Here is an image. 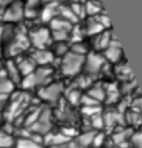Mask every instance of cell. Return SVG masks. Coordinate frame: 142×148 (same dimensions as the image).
<instances>
[{"mask_svg":"<svg viewBox=\"0 0 142 148\" xmlns=\"http://www.w3.org/2000/svg\"><path fill=\"white\" fill-rule=\"evenodd\" d=\"M59 13L61 14V18H64V20H67L68 22H70L73 25V23H76L78 21L77 16L73 13L72 8L68 7V5H60L59 7Z\"/></svg>","mask_w":142,"mask_h":148,"instance_id":"22","label":"cell"},{"mask_svg":"<svg viewBox=\"0 0 142 148\" xmlns=\"http://www.w3.org/2000/svg\"><path fill=\"white\" fill-rule=\"evenodd\" d=\"M133 134V129H121L114 133L112 135V142L120 148H129V139Z\"/></svg>","mask_w":142,"mask_h":148,"instance_id":"9","label":"cell"},{"mask_svg":"<svg viewBox=\"0 0 142 148\" xmlns=\"http://www.w3.org/2000/svg\"><path fill=\"white\" fill-rule=\"evenodd\" d=\"M16 65H17L20 73L22 74L23 77L28 75V74H31L35 70V62L33 61V59L30 57H20L17 59V61H14Z\"/></svg>","mask_w":142,"mask_h":148,"instance_id":"14","label":"cell"},{"mask_svg":"<svg viewBox=\"0 0 142 148\" xmlns=\"http://www.w3.org/2000/svg\"><path fill=\"white\" fill-rule=\"evenodd\" d=\"M31 59L35 62V65L39 64V65H42V66H46L47 64L54 61V55L50 51H47V49H37V51L33 52Z\"/></svg>","mask_w":142,"mask_h":148,"instance_id":"12","label":"cell"},{"mask_svg":"<svg viewBox=\"0 0 142 148\" xmlns=\"http://www.w3.org/2000/svg\"><path fill=\"white\" fill-rule=\"evenodd\" d=\"M70 8H72L73 13L77 16V18L85 17V14H86V12H85V4H81V3H73V4L70 5Z\"/></svg>","mask_w":142,"mask_h":148,"instance_id":"34","label":"cell"},{"mask_svg":"<svg viewBox=\"0 0 142 148\" xmlns=\"http://www.w3.org/2000/svg\"><path fill=\"white\" fill-rule=\"evenodd\" d=\"M67 148H81V147L77 144V142H72V140H70L69 143H67Z\"/></svg>","mask_w":142,"mask_h":148,"instance_id":"54","label":"cell"},{"mask_svg":"<svg viewBox=\"0 0 142 148\" xmlns=\"http://www.w3.org/2000/svg\"><path fill=\"white\" fill-rule=\"evenodd\" d=\"M30 40H29L28 34L23 30H17L13 36V39L5 46V55L7 56H17L21 52L29 48Z\"/></svg>","mask_w":142,"mask_h":148,"instance_id":"3","label":"cell"},{"mask_svg":"<svg viewBox=\"0 0 142 148\" xmlns=\"http://www.w3.org/2000/svg\"><path fill=\"white\" fill-rule=\"evenodd\" d=\"M14 90V84L9 81V79H4L0 81V95H5L8 96L9 94H12Z\"/></svg>","mask_w":142,"mask_h":148,"instance_id":"31","label":"cell"},{"mask_svg":"<svg viewBox=\"0 0 142 148\" xmlns=\"http://www.w3.org/2000/svg\"><path fill=\"white\" fill-rule=\"evenodd\" d=\"M51 116H52L51 108L47 107V105H42V110H41V114H39L38 120H37L28 130L30 131V133L39 134V135H42V136L51 133V129H52Z\"/></svg>","mask_w":142,"mask_h":148,"instance_id":"2","label":"cell"},{"mask_svg":"<svg viewBox=\"0 0 142 148\" xmlns=\"http://www.w3.org/2000/svg\"><path fill=\"white\" fill-rule=\"evenodd\" d=\"M119 74L120 75H123V77H128V75H130L132 77L133 74H132V72H130V68H129V65L128 64H124V65H121V66L119 68Z\"/></svg>","mask_w":142,"mask_h":148,"instance_id":"46","label":"cell"},{"mask_svg":"<svg viewBox=\"0 0 142 148\" xmlns=\"http://www.w3.org/2000/svg\"><path fill=\"white\" fill-rule=\"evenodd\" d=\"M55 52H56V55H59V56H64V55L68 53V46L64 42H61V43H59L55 47Z\"/></svg>","mask_w":142,"mask_h":148,"instance_id":"43","label":"cell"},{"mask_svg":"<svg viewBox=\"0 0 142 148\" xmlns=\"http://www.w3.org/2000/svg\"><path fill=\"white\" fill-rule=\"evenodd\" d=\"M110 42H111V31H104V33H101L94 39L93 46L98 49H103L110 46Z\"/></svg>","mask_w":142,"mask_h":148,"instance_id":"19","label":"cell"},{"mask_svg":"<svg viewBox=\"0 0 142 148\" xmlns=\"http://www.w3.org/2000/svg\"><path fill=\"white\" fill-rule=\"evenodd\" d=\"M50 25H51V29H54V31L56 30H63V31H68L69 33L72 30V23L68 22L67 20L61 17H55L50 21Z\"/></svg>","mask_w":142,"mask_h":148,"instance_id":"20","label":"cell"},{"mask_svg":"<svg viewBox=\"0 0 142 148\" xmlns=\"http://www.w3.org/2000/svg\"><path fill=\"white\" fill-rule=\"evenodd\" d=\"M103 121H104V126L108 129L115 127L116 125H124L125 123L124 114L119 113L117 110H108V112H106V114L103 116Z\"/></svg>","mask_w":142,"mask_h":148,"instance_id":"10","label":"cell"},{"mask_svg":"<svg viewBox=\"0 0 142 148\" xmlns=\"http://www.w3.org/2000/svg\"><path fill=\"white\" fill-rule=\"evenodd\" d=\"M4 79H8L7 72H5L4 68H0V81H4Z\"/></svg>","mask_w":142,"mask_h":148,"instance_id":"53","label":"cell"},{"mask_svg":"<svg viewBox=\"0 0 142 148\" xmlns=\"http://www.w3.org/2000/svg\"><path fill=\"white\" fill-rule=\"evenodd\" d=\"M124 118H125V122L130 123V125H138L142 121L140 112H128Z\"/></svg>","mask_w":142,"mask_h":148,"instance_id":"33","label":"cell"},{"mask_svg":"<svg viewBox=\"0 0 142 148\" xmlns=\"http://www.w3.org/2000/svg\"><path fill=\"white\" fill-rule=\"evenodd\" d=\"M104 92H106V97L104 99L107 100L108 104L116 103L120 97V90L116 86V83H108L106 86V88H104Z\"/></svg>","mask_w":142,"mask_h":148,"instance_id":"18","label":"cell"},{"mask_svg":"<svg viewBox=\"0 0 142 148\" xmlns=\"http://www.w3.org/2000/svg\"><path fill=\"white\" fill-rule=\"evenodd\" d=\"M73 3H81V4H83L85 0H73Z\"/></svg>","mask_w":142,"mask_h":148,"instance_id":"57","label":"cell"},{"mask_svg":"<svg viewBox=\"0 0 142 148\" xmlns=\"http://www.w3.org/2000/svg\"><path fill=\"white\" fill-rule=\"evenodd\" d=\"M83 62H85V56L76 55L73 52H68L64 55V59L61 61V70L65 75H74L81 70Z\"/></svg>","mask_w":142,"mask_h":148,"instance_id":"4","label":"cell"},{"mask_svg":"<svg viewBox=\"0 0 142 148\" xmlns=\"http://www.w3.org/2000/svg\"><path fill=\"white\" fill-rule=\"evenodd\" d=\"M29 40L38 49H44L50 43V31L46 27H37L29 33Z\"/></svg>","mask_w":142,"mask_h":148,"instance_id":"5","label":"cell"},{"mask_svg":"<svg viewBox=\"0 0 142 148\" xmlns=\"http://www.w3.org/2000/svg\"><path fill=\"white\" fill-rule=\"evenodd\" d=\"M90 83H91V79L89 78V77L82 75V77H80V78L76 79L73 86L78 87V88H88V87L90 86Z\"/></svg>","mask_w":142,"mask_h":148,"instance_id":"36","label":"cell"},{"mask_svg":"<svg viewBox=\"0 0 142 148\" xmlns=\"http://www.w3.org/2000/svg\"><path fill=\"white\" fill-rule=\"evenodd\" d=\"M103 30H104V27L95 18L89 21L88 25H86V29H85L86 34H90V35H93V34H101V33H103Z\"/></svg>","mask_w":142,"mask_h":148,"instance_id":"26","label":"cell"},{"mask_svg":"<svg viewBox=\"0 0 142 148\" xmlns=\"http://www.w3.org/2000/svg\"><path fill=\"white\" fill-rule=\"evenodd\" d=\"M104 140H106V135L103 133H97L93 139V144L91 146L94 148H101L104 144Z\"/></svg>","mask_w":142,"mask_h":148,"instance_id":"39","label":"cell"},{"mask_svg":"<svg viewBox=\"0 0 142 148\" xmlns=\"http://www.w3.org/2000/svg\"><path fill=\"white\" fill-rule=\"evenodd\" d=\"M3 31H4V26L0 25V40H1V36H3Z\"/></svg>","mask_w":142,"mask_h":148,"instance_id":"56","label":"cell"},{"mask_svg":"<svg viewBox=\"0 0 142 148\" xmlns=\"http://www.w3.org/2000/svg\"><path fill=\"white\" fill-rule=\"evenodd\" d=\"M95 134L97 133L94 130H89V131H85V133L80 134L78 139H77V144L81 148H89L93 144V139H94V136H95Z\"/></svg>","mask_w":142,"mask_h":148,"instance_id":"21","label":"cell"},{"mask_svg":"<svg viewBox=\"0 0 142 148\" xmlns=\"http://www.w3.org/2000/svg\"><path fill=\"white\" fill-rule=\"evenodd\" d=\"M140 131H141V133H142V129H141V130H140Z\"/></svg>","mask_w":142,"mask_h":148,"instance_id":"60","label":"cell"},{"mask_svg":"<svg viewBox=\"0 0 142 148\" xmlns=\"http://www.w3.org/2000/svg\"><path fill=\"white\" fill-rule=\"evenodd\" d=\"M23 4L20 0H12L9 5L5 8L4 13H3V20L9 21V22H16V21L22 20L23 17Z\"/></svg>","mask_w":142,"mask_h":148,"instance_id":"7","label":"cell"},{"mask_svg":"<svg viewBox=\"0 0 142 148\" xmlns=\"http://www.w3.org/2000/svg\"><path fill=\"white\" fill-rule=\"evenodd\" d=\"M21 87L23 90H30L34 88L37 86V81H35V75H34V72L31 74H28V75L23 77V79H21Z\"/></svg>","mask_w":142,"mask_h":148,"instance_id":"30","label":"cell"},{"mask_svg":"<svg viewBox=\"0 0 142 148\" xmlns=\"http://www.w3.org/2000/svg\"><path fill=\"white\" fill-rule=\"evenodd\" d=\"M0 68H1V62H0Z\"/></svg>","mask_w":142,"mask_h":148,"instance_id":"59","label":"cell"},{"mask_svg":"<svg viewBox=\"0 0 142 148\" xmlns=\"http://www.w3.org/2000/svg\"><path fill=\"white\" fill-rule=\"evenodd\" d=\"M81 39H82V31L78 26H76L73 29V35H72V42L73 43H80Z\"/></svg>","mask_w":142,"mask_h":148,"instance_id":"44","label":"cell"},{"mask_svg":"<svg viewBox=\"0 0 142 148\" xmlns=\"http://www.w3.org/2000/svg\"><path fill=\"white\" fill-rule=\"evenodd\" d=\"M52 36H54L55 40H57V42L61 43V42H64V40H67L68 39L69 33H68V31H63V30H56V31L52 33Z\"/></svg>","mask_w":142,"mask_h":148,"instance_id":"40","label":"cell"},{"mask_svg":"<svg viewBox=\"0 0 142 148\" xmlns=\"http://www.w3.org/2000/svg\"><path fill=\"white\" fill-rule=\"evenodd\" d=\"M7 100H8V96H5V95H0V110H1L3 108L5 107V104H7Z\"/></svg>","mask_w":142,"mask_h":148,"instance_id":"52","label":"cell"},{"mask_svg":"<svg viewBox=\"0 0 142 148\" xmlns=\"http://www.w3.org/2000/svg\"><path fill=\"white\" fill-rule=\"evenodd\" d=\"M29 100H30V96L26 92H16V94H13L12 99H10L4 113L8 122H12V121H16L17 118L22 117L26 107L29 104Z\"/></svg>","mask_w":142,"mask_h":148,"instance_id":"1","label":"cell"},{"mask_svg":"<svg viewBox=\"0 0 142 148\" xmlns=\"http://www.w3.org/2000/svg\"><path fill=\"white\" fill-rule=\"evenodd\" d=\"M102 10V4L101 1L98 0H88L85 4V12L90 16H94V14H98L99 12Z\"/></svg>","mask_w":142,"mask_h":148,"instance_id":"25","label":"cell"},{"mask_svg":"<svg viewBox=\"0 0 142 148\" xmlns=\"http://www.w3.org/2000/svg\"><path fill=\"white\" fill-rule=\"evenodd\" d=\"M14 144V138L5 131L0 130V148H13Z\"/></svg>","mask_w":142,"mask_h":148,"instance_id":"29","label":"cell"},{"mask_svg":"<svg viewBox=\"0 0 142 148\" xmlns=\"http://www.w3.org/2000/svg\"><path fill=\"white\" fill-rule=\"evenodd\" d=\"M129 146L132 148H142V133L141 131H133L129 139Z\"/></svg>","mask_w":142,"mask_h":148,"instance_id":"32","label":"cell"},{"mask_svg":"<svg viewBox=\"0 0 142 148\" xmlns=\"http://www.w3.org/2000/svg\"><path fill=\"white\" fill-rule=\"evenodd\" d=\"M101 107L99 105H93V107H83L82 108V113L85 116H90V117H93V116H97L101 113Z\"/></svg>","mask_w":142,"mask_h":148,"instance_id":"37","label":"cell"},{"mask_svg":"<svg viewBox=\"0 0 142 148\" xmlns=\"http://www.w3.org/2000/svg\"><path fill=\"white\" fill-rule=\"evenodd\" d=\"M65 95H67L68 101H69L72 105H77V104H80V101H81V96H82V95H81V92L78 91L77 88H69V90H67Z\"/></svg>","mask_w":142,"mask_h":148,"instance_id":"28","label":"cell"},{"mask_svg":"<svg viewBox=\"0 0 142 148\" xmlns=\"http://www.w3.org/2000/svg\"><path fill=\"white\" fill-rule=\"evenodd\" d=\"M5 72H7V77L13 84L14 83H20L21 82V73L18 70L17 65L13 60H8L7 64H5Z\"/></svg>","mask_w":142,"mask_h":148,"instance_id":"16","label":"cell"},{"mask_svg":"<svg viewBox=\"0 0 142 148\" xmlns=\"http://www.w3.org/2000/svg\"><path fill=\"white\" fill-rule=\"evenodd\" d=\"M61 134H64L67 138H69L70 140H72V138L73 136H76L77 135V130L76 129H73V127H64L61 131H60Z\"/></svg>","mask_w":142,"mask_h":148,"instance_id":"45","label":"cell"},{"mask_svg":"<svg viewBox=\"0 0 142 148\" xmlns=\"http://www.w3.org/2000/svg\"><path fill=\"white\" fill-rule=\"evenodd\" d=\"M120 56H121V44L119 40H111L110 46L106 48V57L112 62L119 61Z\"/></svg>","mask_w":142,"mask_h":148,"instance_id":"15","label":"cell"},{"mask_svg":"<svg viewBox=\"0 0 142 148\" xmlns=\"http://www.w3.org/2000/svg\"><path fill=\"white\" fill-rule=\"evenodd\" d=\"M52 72H54V70L48 66H41V68H38V69L34 70L37 86H46V84L51 81Z\"/></svg>","mask_w":142,"mask_h":148,"instance_id":"11","label":"cell"},{"mask_svg":"<svg viewBox=\"0 0 142 148\" xmlns=\"http://www.w3.org/2000/svg\"><path fill=\"white\" fill-rule=\"evenodd\" d=\"M38 14L37 9H30V8H23V16L28 18H34L35 16Z\"/></svg>","mask_w":142,"mask_h":148,"instance_id":"47","label":"cell"},{"mask_svg":"<svg viewBox=\"0 0 142 148\" xmlns=\"http://www.w3.org/2000/svg\"><path fill=\"white\" fill-rule=\"evenodd\" d=\"M89 96H91L93 99H95L98 103H101L102 100H104L106 97V92H104V88L101 86V84H97L95 87H91L88 92Z\"/></svg>","mask_w":142,"mask_h":148,"instance_id":"27","label":"cell"},{"mask_svg":"<svg viewBox=\"0 0 142 148\" xmlns=\"http://www.w3.org/2000/svg\"><path fill=\"white\" fill-rule=\"evenodd\" d=\"M41 3V0H28V3H26L25 8H30V9H35L37 5Z\"/></svg>","mask_w":142,"mask_h":148,"instance_id":"50","label":"cell"},{"mask_svg":"<svg viewBox=\"0 0 142 148\" xmlns=\"http://www.w3.org/2000/svg\"><path fill=\"white\" fill-rule=\"evenodd\" d=\"M83 104V107H93V105H99V103L95 99H93L91 96H89V95H82L81 96V101Z\"/></svg>","mask_w":142,"mask_h":148,"instance_id":"41","label":"cell"},{"mask_svg":"<svg viewBox=\"0 0 142 148\" xmlns=\"http://www.w3.org/2000/svg\"><path fill=\"white\" fill-rule=\"evenodd\" d=\"M56 116L57 118H60L61 121H65V122H74L77 120V114L74 113V110L70 107H68L67 104H64V103H61L60 107L57 108Z\"/></svg>","mask_w":142,"mask_h":148,"instance_id":"13","label":"cell"},{"mask_svg":"<svg viewBox=\"0 0 142 148\" xmlns=\"http://www.w3.org/2000/svg\"><path fill=\"white\" fill-rule=\"evenodd\" d=\"M98 1H99V0H98Z\"/></svg>","mask_w":142,"mask_h":148,"instance_id":"61","label":"cell"},{"mask_svg":"<svg viewBox=\"0 0 142 148\" xmlns=\"http://www.w3.org/2000/svg\"><path fill=\"white\" fill-rule=\"evenodd\" d=\"M63 91H64V87H63L61 83H51V84H47V86L42 87L38 91V95L41 99L50 101V103H54L59 100Z\"/></svg>","mask_w":142,"mask_h":148,"instance_id":"6","label":"cell"},{"mask_svg":"<svg viewBox=\"0 0 142 148\" xmlns=\"http://www.w3.org/2000/svg\"><path fill=\"white\" fill-rule=\"evenodd\" d=\"M134 86H136V82H132V83H130V82L127 81L124 84H123V92H130V90H132Z\"/></svg>","mask_w":142,"mask_h":148,"instance_id":"49","label":"cell"},{"mask_svg":"<svg viewBox=\"0 0 142 148\" xmlns=\"http://www.w3.org/2000/svg\"><path fill=\"white\" fill-rule=\"evenodd\" d=\"M0 55H1V48H0Z\"/></svg>","mask_w":142,"mask_h":148,"instance_id":"58","label":"cell"},{"mask_svg":"<svg viewBox=\"0 0 142 148\" xmlns=\"http://www.w3.org/2000/svg\"><path fill=\"white\" fill-rule=\"evenodd\" d=\"M91 126L97 130H101V129L104 127V121H103V116L99 113L97 116H93L91 117Z\"/></svg>","mask_w":142,"mask_h":148,"instance_id":"35","label":"cell"},{"mask_svg":"<svg viewBox=\"0 0 142 148\" xmlns=\"http://www.w3.org/2000/svg\"><path fill=\"white\" fill-rule=\"evenodd\" d=\"M59 3L56 1H50L48 4H46V7L42 10V21L43 22H50L52 18H55V16L59 13Z\"/></svg>","mask_w":142,"mask_h":148,"instance_id":"17","label":"cell"},{"mask_svg":"<svg viewBox=\"0 0 142 148\" xmlns=\"http://www.w3.org/2000/svg\"><path fill=\"white\" fill-rule=\"evenodd\" d=\"M97 21H98V22L101 23L103 27H111V21H110L108 16H107L106 13H103V14L98 16V17H97Z\"/></svg>","mask_w":142,"mask_h":148,"instance_id":"42","label":"cell"},{"mask_svg":"<svg viewBox=\"0 0 142 148\" xmlns=\"http://www.w3.org/2000/svg\"><path fill=\"white\" fill-rule=\"evenodd\" d=\"M85 60V70L90 74L101 72V69L106 65V57H103L99 53H95V52L89 53Z\"/></svg>","mask_w":142,"mask_h":148,"instance_id":"8","label":"cell"},{"mask_svg":"<svg viewBox=\"0 0 142 148\" xmlns=\"http://www.w3.org/2000/svg\"><path fill=\"white\" fill-rule=\"evenodd\" d=\"M86 51H88V48H86V46L83 43H73L72 46V49H70V52H73V53L76 55H81V56H83V55L86 53Z\"/></svg>","mask_w":142,"mask_h":148,"instance_id":"38","label":"cell"},{"mask_svg":"<svg viewBox=\"0 0 142 148\" xmlns=\"http://www.w3.org/2000/svg\"><path fill=\"white\" fill-rule=\"evenodd\" d=\"M10 3H12V0H0V16H3L5 8H7Z\"/></svg>","mask_w":142,"mask_h":148,"instance_id":"48","label":"cell"},{"mask_svg":"<svg viewBox=\"0 0 142 148\" xmlns=\"http://www.w3.org/2000/svg\"><path fill=\"white\" fill-rule=\"evenodd\" d=\"M41 110H42V105H41V107L33 108V109H31V112L28 113V116H26L25 121H23V125H25L26 129H29L34 122H35L37 120H38L39 114H41Z\"/></svg>","mask_w":142,"mask_h":148,"instance_id":"24","label":"cell"},{"mask_svg":"<svg viewBox=\"0 0 142 148\" xmlns=\"http://www.w3.org/2000/svg\"><path fill=\"white\" fill-rule=\"evenodd\" d=\"M133 107H134L138 112L142 110V97H138V99H136L134 101H133Z\"/></svg>","mask_w":142,"mask_h":148,"instance_id":"51","label":"cell"},{"mask_svg":"<svg viewBox=\"0 0 142 148\" xmlns=\"http://www.w3.org/2000/svg\"><path fill=\"white\" fill-rule=\"evenodd\" d=\"M14 148H44L42 144L35 143L34 140H31L30 138H18L17 140H14V144H13Z\"/></svg>","mask_w":142,"mask_h":148,"instance_id":"23","label":"cell"},{"mask_svg":"<svg viewBox=\"0 0 142 148\" xmlns=\"http://www.w3.org/2000/svg\"><path fill=\"white\" fill-rule=\"evenodd\" d=\"M48 148H67V144H61V146H51Z\"/></svg>","mask_w":142,"mask_h":148,"instance_id":"55","label":"cell"}]
</instances>
